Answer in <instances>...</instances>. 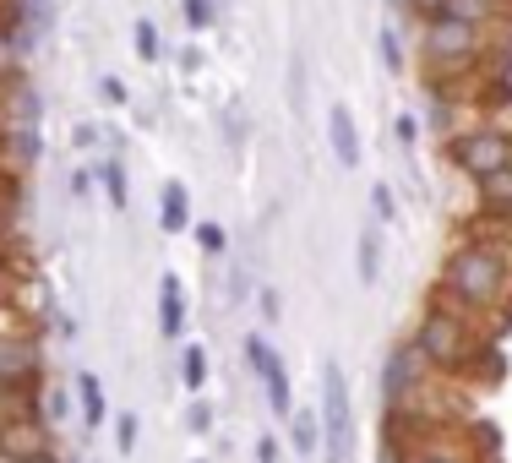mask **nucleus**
<instances>
[{
    "instance_id": "nucleus-37",
    "label": "nucleus",
    "mask_w": 512,
    "mask_h": 463,
    "mask_svg": "<svg viewBox=\"0 0 512 463\" xmlns=\"http://www.w3.org/2000/svg\"><path fill=\"white\" fill-rule=\"evenodd\" d=\"M28 463H60V453H44V458H28Z\"/></svg>"
},
{
    "instance_id": "nucleus-31",
    "label": "nucleus",
    "mask_w": 512,
    "mask_h": 463,
    "mask_svg": "<svg viewBox=\"0 0 512 463\" xmlns=\"http://www.w3.org/2000/svg\"><path fill=\"white\" fill-rule=\"evenodd\" d=\"M278 458H284V453H278V436H256V463H278Z\"/></svg>"
},
{
    "instance_id": "nucleus-24",
    "label": "nucleus",
    "mask_w": 512,
    "mask_h": 463,
    "mask_svg": "<svg viewBox=\"0 0 512 463\" xmlns=\"http://www.w3.org/2000/svg\"><path fill=\"white\" fill-rule=\"evenodd\" d=\"M371 213H376V224H393L398 218V202H393V186H387V180L371 186Z\"/></svg>"
},
{
    "instance_id": "nucleus-11",
    "label": "nucleus",
    "mask_w": 512,
    "mask_h": 463,
    "mask_svg": "<svg viewBox=\"0 0 512 463\" xmlns=\"http://www.w3.org/2000/svg\"><path fill=\"white\" fill-rule=\"evenodd\" d=\"M474 202H480L485 224H507L512 229V164L496 169V175L474 180Z\"/></svg>"
},
{
    "instance_id": "nucleus-21",
    "label": "nucleus",
    "mask_w": 512,
    "mask_h": 463,
    "mask_svg": "<svg viewBox=\"0 0 512 463\" xmlns=\"http://www.w3.org/2000/svg\"><path fill=\"white\" fill-rule=\"evenodd\" d=\"M180 382H186L191 393H202V387H207V349L202 344L180 349Z\"/></svg>"
},
{
    "instance_id": "nucleus-16",
    "label": "nucleus",
    "mask_w": 512,
    "mask_h": 463,
    "mask_svg": "<svg viewBox=\"0 0 512 463\" xmlns=\"http://www.w3.org/2000/svg\"><path fill=\"white\" fill-rule=\"evenodd\" d=\"M77 409H82V431H99L109 420V398H104V382L93 371L77 376Z\"/></svg>"
},
{
    "instance_id": "nucleus-9",
    "label": "nucleus",
    "mask_w": 512,
    "mask_h": 463,
    "mask_svg": "<svg viewBox=\"0 0 512 463\" xmlns=\"http://www.w3.org/2000/svg\"><path fill=\"white\" fill-rule=\"evenodd\" d=\"M0 453L28 463V458H44L55 453V425L44 414H22V420H0Z\"/></svg>"
},
{
    "instance_id": "nucleus-35",
    "label": "nucleus",
    "mask_w": 512,
    "mask_h": 463,
    "mask_svg": "<svg viewBox=\"0 0 512 463\" xmlns=\"http://www.w3.org/2000/svg\"><path fill=\"white\" fill-rule=\"evenodd\" d=\"M414 137H420V126H414V120L404 115V120H398V142H414Z\"/></svg>"
},
{
    "instance_id": "nucleus-28",
    "label": "nucleus",
    "mask_w": 512,
    "mask_h": 463,
    "mask_svg": "<svg viewBox=\"0 0 512 463\" xmlns=\"http://www.w3.org/2000/svg\"><path fill=\"white\" fill-rule=\"evenodd\" d=\"M137 55L158 60V28H153V22H137Z\"/></svg>"
},
{
    "instance_id": "nucleus-3",
    "label": "nucleus",
    "mask_w": 512,
    "mask_h": 463,
    "mask_svg": "<svg viewBox=\"0 0 512 463\" xmlns=\"http://www.w3.org/2000/svg\"><path fill=\"white\" fill-rule=\"evenodd\" d=\"M502 50H507L502 28H469V22H447V17L420 22L425 88H453V93H463L469 71L480 77V66L502 60Z\"/></svg>"
},
{
    "instance_id": "nucleus-13",
    "label": "nucleus",
    "mask_w": 512,
    "mask_h": 463,
    "mask_svg": "<svg viewBox=\"0 0 512 463\" xmlns=\"http://www.w3.org/2000/svg\"><path fill=\"white\" fill-rule=\"evenodd\" d=\"M158 333H164L169 344H180V338H186V289H180L175 273L158 278Z\"/></svg>"
},
{
    "instance_id": "nucleus-36",
    "label": "nucleus",
    "mask_w": 512,
    "mask_h": 463,
    "mask_svg": "<svg viewBox=\"0 0 512 463\" xmlns=\"http://www.w3.org/2000/svg\"><path fill=\"white\" fill-rule=\"evenodd\" d=\"M11 169V153H6V131H0V175Z\"/></svg>"
},
{
    "instance_id": "nucleus-10",
    "label": "nucleus",
    "mask_w": 512,
    "mask_h": 463,
    "mask_svg": "<svg viewBox=\"0 0 512 463\" xmlns=\"http://www.w3.org/2000/svg\"><path fill=\"white\" fill-rule=\"evenodd\" d=\"M404 463H480V458L469 453V442H463L458 425H431V431H420L409 442Z\"/></svg>"
},
{
    "instance_id": "nucleus-1",
    "label": "nucleus",
    "mask_w": 512,
    "mask_h": 463,
    "mask_svg": "<svg viewBox=\"0 0 512 463\" xmlns=\"http://www.w3.org/2000/svg\"><path fill=\"white\" fill-rule=\"evenodd\" d=\"M507 235H512L507 224H485V218L463 229L447 246L442 267H436V300L485 327L507 322L512 316V246H502Z\"/></svg>"
},
{
    "instance_id": "nucleus-26",
    "label": "nucleus",
    "mask_w": 512,
    "mask_h": 463,
    "mask_svg": "<svg viewBox=\"0 0 512 463\" xmlns=\"http://www.w3.org/2000/svg\"><path fill=\"white\" fill-rule=\"evenodd\" d=\"M186 22H191V33H207L213 28V0H186Z\"/></svg>"
},
{
    "instance_id": "nucleus-17",
    "label": "nucleus",
    "mask_w": 512,
    "mask_h": 463,
    "mask_svg": "<svg viewBox=\"0 0 512 463\" xmlns=\"http://www.w3.org/2000/svg\"><path fill=\"white\" fill-rule=\"evenodd\" d=\"M355 278L365 289L382 278V229H360V240H355Z\"/></svg>"
},
{
    "instance_id": "nucleus-32",
    "label": "nucleus",
    "mask_w": 512,
    "mask_h": 463,
    "mask_svg": "<svg viewBox=\"0 0 512 463\" xmlns=\"http://www.w3.org/2000/svg\"><path fill=\"white\" fill-rule=\"evenodd\" d=\"M99 93H104V104H126V82H115V77H104Z\"/></svg>"
},
{
    "instance_id": "nucleus-34",
    "label": "nucleus",
    "mask_w": 512,
    "mask_h": 463,
    "mask_svg": "<svg viewBox=\"0 0 512 463\" xmlns=\"http://www.w3.org/2000/svg\"><path fill=\"white\" fill-rule=\"evenodd\" d=\"M262 316H267V322H278V295H273V289H262Z\"/></svg>"
},
{
    "instance_id": "nucleus-6",
    "label": "nucleus",
    "mask_w": 512,
    "mask_h": 463,
    "mask_svg": "<svg viewBox=\"0 0 512 463\" xmlns=\"http://www.w3.org/2000/svg\"><path fill=\"white\" fill-rule=\"evenodd\" d=\"M447 158H453L458 175L485 180L496 169L512 164V131L507 126H463L453 142H447Z\"/></svg>"
},
{
    "instance_id": "nucleus-19",
    "label": "nucleus",
    "mask_w": 512,
    "mask_h": 463,
    "mask_svg": "<svg viewBox=\"0 0 512 463\" xmlns=\"http://www.w3.org/2000/svg\"><path fill=\"white\" fill-rule=\"evenodd\" d=\"M17 333H44V322L22 300H0V338H17Z\"/></svg>"
},
{
    "instance_id": "nucleus-4",
    "label": "nucleus",
    "mask_w": 512,
    "mask_h": 463,
    "mask_svg": "<svg viewBox=\"0 0 512 463\" xmlns=\"http://www.w3.org/2000/svg\"><path fill=\"white\" fill-rule=\"evenodd\" d=\"M431 382H442V376L420 360V349H414L409 338H398V344L387 349V360H382V409L425 414V387H431ZM431 420H436V414H431Z\"/></svg>"
},
{
    "instance_id": "nucleus-15",
    "label": "nucleus",
    "mask_w": 512,
    "mask_h": 463,
    "mask_svg": "<svg viewBox=\"0 0 512 463\" xmlns=\"http://www.w3.org/2000/svg\"><path fill=\"white\" fill-rule=\"evenodd\" d=\"M158 224H164V235L191 229V191H186V180H164V191H158Z\"/></svg>"
},
{
    "instance_id": "nucleus-8",
    "label": "nucleus",
    "mask_w": 512,
    "mask_h": 463,
    "mask_svg": "<svg viewBox=\"0 0 512 463\" xmlns=\"http://www.w3.org/2000/svg\"><path fill=\"white\" fill-rule=\"evenodd\" d=\"M246 360H251L256 382H262L267 409H273L278 420H289V414H295V382H289V365L273 349V338H267V333H246Z\"/></svg>"
},
{
    "instance_id": "nucleus-22",
    "label": "nucleus",
    "mask_w": 512,
    "mask_h": 463,
    "mask_svg": "<svg viewBox=\"0 0 512 463\" xmlns=\"http://www.w3.org/2000/svg\"><path fill=\"white\" fill-rule=\"evenodd\" d=\"M137 436H142V420H137V414H115V453L120 458H131V453H137Z\"/></svg>"
},
{
    "instance_id": "nucleus-14",
    "label": "nucleus",
    "mask_w": 512,
    "mask_h": 463,
    "mask_svg": "<svg viewBox=\"0 0 512 463\" xmlns=\"http://www.w3.org/2000/svg\"><path fill=\"white\" fill-rule=\"evenodd\" d=\"M436 17L469 22V28H502V22L512 17V0H447Z\"/></svg>"
},
{
    "instance_id": "nucleus-25",
    "label": "nucleus",
    "mask_w": 512,
    "mask_h": 463,
    "mask_svg": "<svg viewBox=\"0 0 512 463\" xmlns=\"http://www.w3.org/2000/svg\"><path fill=\"white\" fill-rule=\"evenodd\" d=\"M44 420H50V425L71 420V398L60 393V387H44Z\"/></svg>"
},
{
    "instance_id": "nucleus-18",
    "label": "nucleus",
    "mask_w": 512,
    "mask_h": 463,
    "mask_svg": "<svg viewBox=\"0 0 512 463\" xmlns=\"http://www.w3.org/2000/svg\"><path fill=\"white\" fill-rule=\"evenodd\" d=\"M289 442H295L300 458L322 453V414H316V409H295V414H289Z\"/></svg>"
},
{
    "instance_id": "nucleus-23",
    "label": "nucleus",
    "mask_w": 512,
    "mask_h": 463,
    "mask_svg": "<svg viewBox=\"0 0 512 463\" xmlns=\"http://www.w3.org/2000/svg\"><path fill=\"white\" fill-rule=\"evenodd\" d=\"M197 251H202V257H224V251H229L224 224H213V218H207V224H197Z\"/></svg>"
},
{
    "instance_id": "nucleus-33",
    "label": "nucleus",
    "mask_w": 512,
    "mask_h": 463,
    "mask_svg": "<svg viewBox=\"0 0 512 463\" xmlns=\"http://www.w3.org/2000/svg\"><path fill=\"white\" fill-rule=\"evenodd\" d=\"M71 191H77V197H88V191H93V175H88V169H77V175H71Z\"/></svg>"
},
{
    "instance_id": "nucleus-29",
    "label": "nucleus",
    "mask_w": 512,
    "mask_h": 463,
    "mask_svg": "<svg viewBox=\"0 0 512 463\" xmlns=\"http://www.w3.org/2000/svg\"><path fill=\"white\" fill-rule=\"evenodd\" d=\"M6 33H22V11L11 6V0H0V39H6Z\"/></svg>"
},
{
    "instance_id": "nucleus-5",
    "label": "nucleus",
    "mask_w": 512,
    "mask_h": 463,
    "mask_svg": "<svg viewBox=\"0 0 512 463\" xmlns=\"http://www.w3.org/2000/svg\"><path fill=\"white\" fill-rule=\"evenodd\" d=\"M322 458L327 463H349L355 453V414H349V382L338 371V360L322 365Z\"/></svg>"
},
{
    "instance_id": "nucleus-7",
    "label": "nucleus",
    "mask_w": 512,
    "mask_h": 463,
    "mask_svg": "<svg viewBox=\"0 0 512 463\" xmlns=\"http://www.w3.org/2000/svg\"><path fill=\"white\" fill-rule=\"evenodd\" d=\"M0 393H11V398L44 393V333L0 338Z\"/></svg>"
},
{
    "instance_id": "nucleus-30",
    "label": "nucleus",
    "mask_w": 512,
    "mask_h": 463,
    "mask_svg": "<svg viewBox=\"0 0 512 463\" xmlns=\"http://www.w3.org/2000/svg\"><path fill=\"white\" fill-rule=\"evenodd\" d=\"M186 425H191V431H197V436H207V431H213V409H207V404H191Z\"/></svg>"
},
{
    "instance_id": "nucleus-12",
    "label": "nucleus",
    "mask_w": 512,
    "mask_h": 463,
    "mask_svg": "<svg viewBox=\"0 0 512 463\" xmlns=\"http://www.w3.org/2000/svg\"><path fill=\"white\" fill-rule=\"evenodd\" d=\"M327 142H333V158H338L344 169H360V158H365V148H360V126H355V115H349L344 104L327 109Z\"/></svg>"
},
{
    "instance_id": "nucleus-38",
    "label": "nucleus",
    "mask_w": 512,
    "mask_h": 463,
    "mask_svg": "<svg viewBox=\"0 0 512 463\" xmlns=\"http://www.w3.org/2000/svg\"><path fill=\"white\" fill-rule=\"evenodd\" d=\"M191 463H207V458H191Z\"/></svg>"
},
{
    "instance_id": "nucleus-20",
    "label": "nucleus",
    "mask_w": 512,
    "mask_h": 463,
    "mask_svg": "<svg viewBox=\"0 0 512 463\" xmlns=\"http://www.w3.org/2000/svg\"><path fill=\"white\" fill-rule=\"evenodd\" d=\"M99 180H104L109 207H115V213H126V197H131V186H126V164H120V158H104V164H99Z\"/></svg>"
},
{
    "instance_id": "nucleus-2",
    "label": "nucleus",
    "mask_w": 512,
    "mask_h": 463,
    "mask_svg": "<svg viewBox=\"0 0 512 463\" xmlns=\"http://www.w3.org/2000/svg\"><path fill=\"white\" fill-rule=\"evenodd\" d=\"M409 344L420 349V360L431 365L442 382H496L502 376V349H496V333L474 316H463L442 300H425L420 322H414Z\"/></svg>"
},
{
    "instance_id": "nucleus-27",
    "label": "nucleus",
    "mask_w": 512,
    "mask_h": 463,
    "mask_svg": "<svg viewBox=\"0 0 512 463\" xmlns=\"http://www.w3.org/2000/svg\"><path fill=\"white\" fill-rule=\"evenodd\" d=\"M382 60H387V71H404V44H398L393 28H382Z\"/></svg>"
}]
</instances>
